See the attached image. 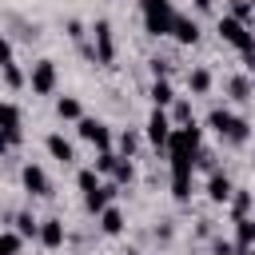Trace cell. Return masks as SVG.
<instances>
[{
    "mask_svg": "<svg viewBox=\"0 0 255 255\" xmlns=\"http://www.w3.org/2000/svg\"><path fill=\"white\" fill-rule=\"evenodd\" d=\"M139 16H143V32L147 36H171L175 24V4L171 0H139Z\"/></svg>",
    "mask_w": 255,
    "mask_h": 255,
    "instance_id": "cell-1",
    "label": "cell"
},
{
    "mask_svg": "<svg viewBox=\"0 0 255 255\" xmlns=\"http://www.w3.org/2000/svg\"><path fill=\"white\" fill-rule=\"evenodd\" d=\"M92 60L96 64H116V32H112V24L108 20H96L92 24Z\"/></svg>",
    "mask_w": 255,
    "mask_h": 255,
    "instance_id": "cell-2",
    "label": "cell"
},
{
    "mask_svg": "<svg viewBox=\"0 0 255 255\" xmlns=\"http://www.w3.org/2000/svg\"><path fill=\"white\" fill-rule=\"evenodd\" d=\"M76 131H80V139H84V143H92L96 151H112V147H116L112 128H108L104 120H96V116H84V120L76 124Z\"/></svg>",
    "mask_w": 255,
    "mask_h": 255,
    "instance_id": "cell-3",
    "label": "cell"
},
{
    "mask_svg": "<svg viewBox=\"0 0 255 255\" xmlns=\"http://www.w3.org/2000/svg\"><path fill=\"white\" fill-rule=\"evenodd\" d=\"M56 84H60L56 60H36V64L28 68V88H32V96H52Z\"/></svg>",
    "mask_w": 255,
    "mask_h": 255,
    "instance_id": "cell-4",
    "label": "cell"
},
{
    "mask_svg": "<svg viewBox=\"0 0 255 255\" xmlns=\"http://www.w3.org/2000/svg\"><path fill=\"white\" fill-rule=\"evenodd\" d=\"M219 40L231 44V48H239V52L255 48V32H251L243 20H235V16H219Z\"/></svg>",
    "mask_w": 255,
    "mask_h": 255,
    "instance_id": "cell-5",
    "label": "cell"
},
{
    "mask_svg": "<svg viewBox=\"0 0 255 255\" xmlns=\"http://www.w3.org/2000/svg\"><path fill=\"white\" fill-rule=\"evenodd\" d=\"M171 131H175L171 116H167L163 108H151V112H147V128H143L147 143H151V147H163V151H167V139H171Z\"/></svg>",
    "mask_w": 255,
    "mask_h": 255,
    "instance_id": "cell-6",
    "label": "cell"
},
{
    "mask_svg": "<svg viewBox=\"0 0 255 255\" xmlns=\"http://www.w3.org/2000/svg\"><path fill=\"white\" fill-rule=\"evenodd\" d=\"M0 131L8 135V143H12V147H20V143H24V112H20L12 100H0Z\"/></svg>",
    "mask_w": 255,
    "mask_h": 255,
    "instance_id": "cell-7",
    "label": "cell"
},
{
    "mask_svg": "<svg viewBox=\"0 0 255 255\" xmlns=\"http://www.w3.org/2000/svg\"><path fill=\"white\" fill-rule=\"evenodd\" d=\"M20 183H24V191H28L32 199H48V195H52V179H48V171H44L40 163H24V167H20Z\"/></svg>",
    "mask_w": 255,
    "mask_h": 255,
    "instance_id": "cell-8",
    "label": "cell"
},
{
    "mask_svg": "<svg viewBox=\"0 0 255 255\" xmlns=\"http://www.w3.org/2000/svg\"><path fill=\"white\" fill-rule=\"evenodd\" d=\"M64 239H68V231H64V219H56V215L40 219V235H36V243H40V247H48V251H60V247H64Z\"/></svg>",
    "mask_w": 255,
    "mask_h": 255,
    "instance_id": "cell-9",
    "label": "cell"
},
{
    "mask_svg": "<svg viewBox=\"0 0 255 255\" xmlns=\"http://www.w3.org/2000/svg\"><path fill=\"white\" fill-rule=\"evenodd\" d=\"M44 147H48V155L56 159V163H76V143L72 139H64V131H52L48 139H44Z\"/></svg>",
    "mask_w": 255,
    "mask_h": 255,
    "instance_id": "cell-10",
    "label": "cell"
},
{
    "mask_svg": "<svg viewBox=\"0 0 255 255\" xmlns=\"http://www.w3.org/2000/svg\"><path fill=\"white\" fill-rule=\"evenodd\" d=\"M231 195H235V183L215 167V171L207 175V199H211V203H231Z\"/></svg>",
    "mask_w": 255,
    "mask_h": 255,
    "instance_id": "cell-11",
    "label": "cell"
},
{
    "mask_svg": "<svg viewBox=\"0 0 255 255\" xmlns=\"http://www.w3.org/2000/svg\"><path fill=\"white\" fill-rule=\"evenodd\" d=\"M116 195H120V187H116L112 179H104V187H100V191L84 195V211H88V215H100L104 207H112V199H116Z\"/></svg>",
    "mask_w": 255,
    "mask_h": 255,
    "instance_id": "cell-12",
    "label": "cell"
},
{
    "mask_svg": "<svg viewBox=\"0 0 255 255\" xmlns=\"http://www.w3.org/2000/svg\"><path fill=\"white\" fill-rule=\"evenodd\" d=\"M171 40L175 44H183V48H191V44H199V24L191 20V16H175V24H171Z\"/></svg>",
    "mask_w": 255,
    "mask_h": 255,
    "instance_id": "cell-13",
    "label": "cell"
},
{
    "mask_svg": "<svg viewBox=\"0 0 255 255\" xmlns=\"http://www.w3.org/2000/svg\"><path fill=\"white\" fill-rule=\"evenodd\" d=\"M147 96H151V108H163V112L179 100V96H175V88H171V80H151Z\"/></svg>",
    "mask_w": 255,
    "mask_h": 255,
    "instance_id": "cell-14",
    "label": "cell"
},
{
    "mask_svg": "<svg viewBox=\"0 0 255 255\" xmlns=\"http://www.w3.org/2000/svg\"><path fill=\"white\" fill-rule=\"evenodd\" d=\"M96 219H100V231H104V235H124V227H128V219H124V211H120L116 203L104 207Z\"/></svg>",
    "mask_w": 255,
    "mask_h": 255,
    "instance_id": "cell-15",
    "label": "cell"
},
{
    "mask_svg": "<svg viewBox=\"0 0 255 255\" xmlns=\"http://www.w3.org/2000/svg\"><path fill=\"white\" fill-rule=\"evenodd\" d=\"M235 223V247L247 255L251 247H255V215H247V219H231Z\"/></svg>",
    "mask_w": 255,
    "mask_h": 255,
    "instance_id": "cell-16",
    "label": "cell"
},
{
    "mask_svg": "<svg viewBox=\"0 0 255 255\" xmlns=\"http://www.w3.org/2000/svg\"><path fill=\"white\" fill-rule=\"evenodd\" d=\"M211 84H215V76H211V68H191L187 72V88H191V96H207L211 92Z\"/></svg>",
    "mask_w": 255,
    "mask_h": 255,
    "instance_id": "cell-17",
    "label": "cell"
},
{
    "mask_svg": "<svg viewBox=\"0 0 255 255\" xmlns=\"http://www.w3.org/2000/svg\"><path fill=\"white\" fill-rule=\"evenodd\" d=\"M0 80H4V88H8V92H20V88H28V72H24L16 60L0 68Z\"/></svg>",
    "mask_w": 255,
    "mask_h": 255,
    "instance_id": "cell-18",
    "label": "cell"
},
{
    "mask_svg": "<svg viewBox=\"0 0 255 255\" xmlns=\"http://www.w3.org/2000/svg\"><path fill=\"white\" fill-rule=\"evenodd\" d=\"M56 116L68 120V124H80V120H84V104H80L76 96H60V100H56Z\"/></svg>",
    "mask_w": 255,
    "mask_h": 255,
    "instance_id": "cell-19",
    "label": "cell"
},
{
    "mask_svg": "<svg viewBox=\"0 0 255 255\" xmlns=\"http://www.w3.org/2000/svg\"><path fill=\"white\" fill-rule=\"evenodd\" d=\"M251 139V124L243 120V116H235L231 120V128H227V135H223V143H231V147H243Z\"/></svg>",
    "mask_w": 255,
    "mask_h": 255,
    "instance_id": "cell-20",
    "label": "cell"
},
{
    "mask_svg": "<svg viewBox=\"0 0 255 255\" xmlns=\"http://www.w3.org/2000/svg\"><path fill=\"white\" fill-rule=\"evenodd\" d=\"M251 207H255V195L247 187H235V195H231V219H247Z\"/></svg>",
    "mask_w": 255,
    "mask_h": 255,
    "instance_id": "cell-21",
    "label": "cell"
},
{
    "mask_svg": "<svg viewBox=\"0 0 255 255\" xmlns=\"http://www.w3.org/2000/svg\"><path fill=\"white\" fill-rule=\"evenodd\" d=\"M231 120H235V112H231V108H211V112H207V128H211L215 135H227Z\"/></svg>",
    "mask_w": 255,
    "mask_h": 255,
    "instance_id": "cell-22",
    "label": "cell"
},
{
    "mask_svg": "<svg viewBox=\"0 0 255 255\" xmlns=\"http://www.w3.org/2000/svg\"><path fill=\"white\" fill-rule=\"evenodd\" d=\"M76 187H80L84 195H92V191L104 187V175H100L96 167H80V171H76Z\"/></svg>",
    "mask_w": 255,
    "mask_h": 255,
    "instance_id": "cell-23",
    "label": "cell"
},
{
    "mask_svg": "<svg viewBox=\"0 0 255 255\" xmlns=\"http://www.w3.org/2000/svg\"><path fill=\"white\" fill-rule=\"evenodd\" d=\"M227 92H231V100L243 104V100L255 96V84H251V76H231V80H227Z\"/></svg>",
    "mask_w": 255,
    "mask_h": 255,
    "instance_id": "cell-24",
    "label": "cell"
},
{
    "mask_svg": "<svg viewBox=\"0 0 255 255\" xmlns=\"http://www.w3.org/2000/svg\"><path fill=\"white\" fill-rule=\"evenodd\" d=\"M116 151H120L124 159H135V151H139V135H135L131 128H124V131L116 135Z\"/></svg>",
    "mask_w": 255,
    "mask_h": 255,
    "instance_id": "cell-25",
    "label": "cell"
},
{
    "mask_svg": "<svg viewBox=\"0 0 255 255\" xmlns=\"http://www.w3.org/2000/svg\"><path fill=\"white\" fill-rule=\"evenodd\" d=\"M16 235H24V239H36L40 235V219L32 215V211H16V227H12Z\"/></svg>",
    "mask_w": 255,
    "mask_h": 255,
    "instance_id": "cell-26",
    "label": "cell"
},
{
    "mask_svg": "<svg viewBox=\"0 0 255 255\" xmlns=\"http://www.w3.org/2000/svg\"><path fill=\"white\" fill-rule=\"evenodd\" d=\"M167 116H171V124H175V128L195 124V112H191V104H187V100H175V104L167 108Z\"/></svg>",
    "mask_w": 255,
    "mask_h": 255,
    "instance_id": "cell-27",
    "label": "cell"
},
{
    "mask_svg": "<svg viewBox=\"0 0 255 255\" xmlns=\"http://www.w3.org/2000/svg\"><path fill=\"white\" fill-rule=\"evenodd\" d=\"M112 183H116V187H131V183H135V163L120 155V163H116V171H112Z\"/></svg>",
    "mask_w": 255,
    "mask_h": 255,
    "instance_id": "cell-28",
    "label": "cell"
},
{
    "mask_svg": "<svg viewBox=\"0 0 255 255\" xmlns=\"http://www.w3.org/2000/svg\"><path fill=\"white\" fill-rule=\"evenodd\" d=\"M116 163H120V151H116V147H112V151H96V159H92V167H96L100 175H108V179H112Z\"/></svg>",
    "mask_w": 255,
    "mask_h": 255,
    "instance_id": "cell-29",
    "label": "cell"
},
{
    "mask_svg": "<svg viewBox=\"0 0 255 255\" xmlns=\"http://www.w3.org/2000/svg\"><path fill=\"white\" fill-rule=\"evenodd\" d=\"M20 251H24V235L0 231V255H20Z\"/></svg>",
    "mask_w": 255,
    "mask_h": 255,
    "instance_id": "cell-30",
    "label": "cell"
},
{
    "mask_svg": "<svg viewBox=\"0 0 255 255\" xmlns=\"http://www.w3.org/2000/svg\"><path fill=\"white\" fill-rule=\"evenodd\" d=\"M227 16H235V20H243L247 28H251V20H255V8H251V0H231V12Z\"/></svg>",
    "mask_w": 255,
    "mask_h": 255,
    "instance_id": "cell-31",
    "label": "cell"
},
{
    "mask_svg": "<svg viewBox=\"0 0 255 255\" xmlns=\"http://www.w3.org/2000/svg\"><path fill=\"white\" fill-rule=\"evenodd\" d=\"M211 255H243V251L235 247V239H215L211 243Z\"/></svg>",
    "mask_w": 255,
    "mask_h": 255,
    "instance_id": "cell-32",
    "label": "cell"
},
{
    "mask_svg": "<svg viewBox=\"0 0 255 255\" xmlns=\"http://www.w3.org/2000/svg\"><path fill=\"white\" fill-rule=\"evenodd\" d=\"M4 64H12V40L0 32V68H4Z\"/></svg>",
    "mask_w": 255,
    "mask_h": 255,
    "instance_id": "cell-33",
    "label": "cell"
},
{
    "mask_svg": "<svg viewBox=\"0 0 255 255\" xmlns=\"http://www.w3.org/2000/svg\"><path fill=\"white\" fill-rule=\"evenodd\" d=\"M68 36H72V40L80 44V40H84L88 32H84V24H80V20H68Z\"/></svg>",
    "mask_w": 255,
    "mask_h": 255,
    "instance_id": "cell-34",
    "label": "cell"
},
{
    "mask_svg": "<svg viewBox=\"0 0 255 255\" xmlns=\"http://www.w3.org/2000/svg\"><path fill=\"white\" fill-rule=\"evenodd\" d=\"M243 68H247V72H255V48H247V52H243Z\"/></svg>",
    "mask_w": 255,
    "mask_h": 255,
    "instance_id": "cell-35",
    "label": "cell"
},
{
    "mask_svg": "<svg viewBox=\"0 0 255 255\" xmlns=\"http://www.w3.org/2000/svg\"><path fill=\"white\" fill-rule=\"evenodd\" d=\"M215 8V0H195V12H211Z\"/></svg>",
    "mask_w": 255,
    "mask_h": 255,
    "instance_id": "cell-36",
    "label": "cell"
},
{
    "mask_svg": "<svg viewBox=\"0 0 255 255\" xmlns=\"http://www.w3.org/2000/svg\"><path fill=\"white\" fill-rule=\"evenodd\" d=\"M8 151H12V143H8V135H4V131H0V159H4V155H8Z\"/></svg>",
    "mask_w": 255,
    "mask_h": 255,
    "instance_id": "cell-37",
    "label": "cell"
},
{
    "mask_svg": "<svg viewBox=\"0 0 255 255\" xmlns=\"http://www.w3.org/2000/svg\"><path fill=\"white\" fill-rule=\"evenodd\" d=\"M247 255H255V247H251V251H247Z\"/></svg>",
    "mask_w": 255,
    "mask_h": 255,
    "instance_id": "cell-38",
    "label": "cell"
}]
</instances>
